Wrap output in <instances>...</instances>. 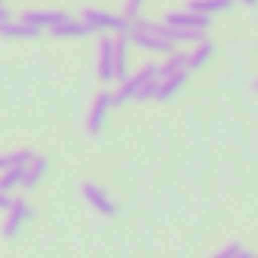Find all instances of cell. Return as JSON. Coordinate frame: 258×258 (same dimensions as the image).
Instances as JSON below:
<instances>
[{
  "label": "cell",
  "mask_w": 258,
  "mask_h": 258,
  "mask_svg": "<svg viewBox=\"0 0 258 258\" xmlns=\"http://www.w3.org/2000/svg\"><path fill=\"white\" fill-rule=\"evenodd\" d=\"M45 174H48V159L36 153L33 162L24 168V183H21V189H36V186L45 180Z\"/></svg>",
  "instance_id": "11"
},
{
  "label": "cell",
  "mask_w": 258,
  "mask_h": 258,
  "mask_svg": "<svg viewBox=\"0 0 258 258\" xmlns=\"http://www.w3.org/2000/svg\"><path fill=\"white\" fill-rule=\"evenodd\" d=\"M0 6H3V0H0Z\"/></svg>",
  "instance_id": "29"
},
{
  "label": "cell",
  "mask_w": 258,
  "mask_h": 258,
  "mask_svg": "<svg viewBox=\"0 0 258 258\" xmlns=\"http://www.w3.org/2000/svg\"><path fill=\"white\" fill-rule=\"evenodd\" d=\"M144 3H147V0H126V9H123V15H126L129 21L141 18V9H144Z\"/></svg>",
  "instance_id": "21"
},
{
  "label": "cell",
  "mask_w": 258,
  "mask_h": 258,
  "mask_svg": "<svg viewBox=\"0 0 258 258\" xmlns=\"http://www.w3.org/2000/svg\"><path fill=\"white\" fill-rule=\"evenodd\" d=\"M96 72H99V81H114V36H102L99 39V54H96Z\"/></svg>",
  "instance_id": "8"
},
{
  "label": "cell",
  "mask_w": 258,
  "mask_h": 258,
  "mask_svg": "<svg viewBox=\"0 0 258 258\" xmlns=\"http://www.w3.org/2000/svg\"><path fill=\"white\" fill-rule=\"evenodd\" d=\"M0 21H9V9L6 6H0Z\"/></svg>",
  "instance_id": "25"
},
{
  "label": "cell",
  "mask_w": 258,
  "mask_h": 258,
  "mask_svg": "<svg viewBox=\"0 0 258 258\" xmlns=\"http://www.w3.org/2000/svg\"><path fill=\"white\" fill-rule=\"evenodd\" d=\"M213 57H216V45H213L210 39L198 42V45H195V51H189V72H195V69H204V66L210 63Z\"/></svg>",
  "instance_id": "17"
},
{
  "label": "cell",
  "mask_w": 258,
  "mask_h": 258,
  "mask_svg": "<svg viewBox=\"0 0 258 258\" xmlns=\"http://www.w3.org/2000/svg\"><path fill=\"white\" fill-rule=\"evenodd\" d=\"M156 90H159V81H147V84H141V87H138V96H135V102L156 99Z\"/></svg>",
  "instance_id": "20"
},
{
  "label": "cell",
  "mask_w": 258,
  "mask_h": 258,
  "mask_svg": "<svg viewBox=\"0 0 258 258\" xmlns=\"http://www.w3.org/2000/svg\"><path fill=\"white\" fill-rule=\"evenodd\" d=\"M234 6V0H186V6L183 9H189V12H201V15H216V12H228Z\"/></svg>",
  "instance_id": "15"
},
{
  "label": "cell",
  "mask_w": 258,
  "mask_h": 258,
  "mask_svg": "<svg viewBox=\"0 0 258 258\" xmlns=\"http://www.w3.org/2000/svg\"><path fill=\"white\" fill-rule=\"evenodd\" d=\"M48 33H51L54 39H84V36H93V30H90L84 21H72V18H66L63 24L51 27Z\"/></svg>",
  "instance_id": "12"
},
{
  "label": "cell",
  "mask_w": 258,
  "mask_h": 258,
  "mask_svg": "<svg viewBox=\"0 0 258 258\" xmlns=\"http://www.w3.org/2000/svg\"><path fill=\"white\" fill-rule=\"evenodd\" d=\"M240 252H243V246H240V243H228L225 249H219L216 255H210V258H237Z\"/></svg>",
  "instance_id": "22"
},
{
  "label": "cell",
  "mask_w": 258,
  "mask_h": 258,
  "mask_svg": "<svg viewBox=\"0 0 258 258\" xmlns=\"http://www.w3.org/2000/svg\"><path fill=\"white\" fill-rule=\"evenodd\" d=\"M0 36L3 39H39L42 30H36L24 21H0Z\"/></svg>",
  "instance_id": "13"
},
{
  "label": "cell",
  "mask_w": 258,
  "mask_h": 258,
  "mask_svg": "<svg viewBox=\"0 0 258 258\" xmlns=\"http://www.w3.org/2000/svg\"><path fill=\"white\" fill-rule=\"evenodd\" d=\"M66 15L63 9H27L24 15H21V21L24 24H30V27H36V30H51V27H57V24H63Z\"/></svg>",
  "instance_id": "7"
},
{
  "label": "cell",
  "mask_w": 258,
  "mask_h": 258,
  "mask_svg": "<svg viewBox=\"0 0 258 258\" xmlns=\"http://www.w3.org/2000/svg\"><path fill=\"white\" fill-rule=\"evenodd\" d=\"M81 195H84V201H87L99 216H105V219H114V216L120 213L117 201L105 192L102 186H96V183H84V186H81Z\"/></svg>",
  "instance_id": "3"
},
{
  "label": "cell",
  "mask_w": 258,
  "mask_h": 258,
  "mask_svg": "<svg viewBox=\"0 0 258 258\" xmlns=\"http://www.w3.org/2000/svg\"><path fill=\"white\" fill-rule=\"evenodd\" d=\"M186 81H189V69H183V72H177V75H168V78H159V90H156V99H174L183 87H186Z\"/></svg>",
  "instance_id": "10"
},
{
  "label": "cell",
  "mask_w": 258,
  "mask_h": 258,
  "mask_svg": "<svg viewBox=\"0 0 258 258\" xmlns=\"http://www.w3.org/2000/svg\"><path fill=\"white\" fill-rule=\"evenodd\" d=\"M207 39V30H186V27H171V42L174 45H198Z\"/></svg>",
  "instance_id": "19"
},
{
  "label": "cell",
  "mask_w": 258,
  "mask_h": 258,
  "mask_svg": "<svg viewBox=\"0 0 258 258\" xmlns=\"http://www.w3.org/2000/svg\"><path fill=\"white\" fill-rule=\"evenodd\" d=\"M165 24L168 27H186V30H207L213 27V18L210 15H201V12H189V9H174L165 15Z\"/></svg>",
  "instance_id": "5"
},
{
  "label": "cell",
  "mask_w": 258,
  "mask_h": 258,
  "mask_svg": "<svg viewBox=\"0 0 258 258\" xmlns=\"http://www.w3.org/2000/svg\"><path fill=\"white\" fill-rule=\"evenodd\" d=\"M33 219V210L27 204V198H12V207L6 210V222H3V237H18V231Z\"/></svg>",
  "instance_id": "4"
},
{
  "label": "cell",
  "mask_w": 258,
  "mask_h": 258,
  "mask_svg": "<svg viewBox=\"0 0 258 258\" xmlns=\"http://www.w3.org/2000/svg\"><path fill=\"white\" fill-rule=\"evenodd\" d=\"M138 87H141L138 75H135V72H132V75H126V78L120 81L117 93H111V99H114V108H120V105H126V102H132V99L138 96Z\"/></svg>",
  "instance_id": "16"
},
{
  "label": "cell",
  "mask_w": 258,
  "mask_h": 258,
  "mask_svg": "<svg viewBox=\"0 0 258 258\" xmlns=\"http://www.w3.org/2000/svg\"><path fill=\"white\" fill-rule=\"evenodd\" d=\"M111 108H114V99H111V93L108 90H99L96 96H93V102H90V111H87V120H84V129H87V135H102V129L108 123V114H111Z\"/></svg>",
  "instance_id": "2"
},
{
  "label": "cell",
  "mask_w": 258,
  "mask_h": 258,
  "mask_svg": "<svg viewBox=\"0 0 258 258\" xmlns=\"http://www.w3.org/2000/svg\"><path fill=\"white\" fill-rule=\"evenodd\" d=\"M237 258H255V255H252L249 249H243V252H240V255H237Z\"/></svg>",
  "instance_id": "27"
},
{
  "label": "cell",
  "mask_w": 258,
  "mask_h": 258,
  "mask_svg": "<svg viewBox=\"0 0 258 258\" xmlns=\"http://www.w3.org/2000/svg\"><path fill=\"white\" fill-rule=\"evenodd\" d=\"M129 45H132L129 33H117V39H114V81H123L129 75Z\"/></svg>",
  "instance_id": "9"
},
{
  "label": "cell",
  "mask_w": 258,
  "mask_h": 258,
  "mask_svg": "<svg viewBox=\"0 0 258 258\" xmlns=\"http://www.w3.org/2000/svg\"><path fill=\"white\" fill-rule=\"evenodd\" d=\"M9 207H12V195L0 192V210H9Z\"/></svg>",
  "instance_id": "24"
},
{
  "label": "cell",
  "mask_w": 258,
  "mask_h": 258,
  "mask_svg": "<svg viewBox=\"0 0 258 258\" xmlns=\"http://www.w3.org/2000/svg\"><path fill=\"white\" fill-rule=\"evenodd\" d=\"M183 69H189V51L174 48V51H171V54H165V60L159 63V78L177 75V72H183Z\"/></svg>",
  "instance_id": "14"
},
{
  "label": "cell",
  "mask_w": 258,
  "mask_h": 258,
  "mask_svg": "<svg viewBox=\"0 0 258 258\" xmlns=\"http://www.w3.org/2000/svg\"><path fill=\"white\" fill-rule=\"evenodd\" d=\"M255 258H258V255H255Z\"/></svg>",
  "instance_id": "30"
},
{
  "label": "cell",
  "mask_w": 258,
  "mask_h": 258,
  "mask_svg": "<svg viewBox=\"0 0 258 258\" xmlns=\"http://www.w3.org/2000/svg\"><path fill=\"white\" fill-rule=\"evenodd\" d=\"M129 39H132V45H138L141 51H150V54H171L177 48L171 39H162L150 30H129Z\"/></svg>",
  "instance_id": "6"
},
{
  "label": "cell",
  "mask_w": 258,
  "mask_h": 258,
  "mask_svg": "<svg viewBox=\"0 0 258 258\" xmlns=\"http://www.w3.org/2000/svg\"><path fill=\"white\" fill-rule=\"evenodd\" d=\"M252 90H255V93H258V78H255V84H252Z\"/></svg>",
  "instance_id": "28"
},
{
  "label": "cell",
  "mask_w": 258,
  "mask_h": 258,
  "mask_svg": "<svg viewBox=\"0 0 258 258\" xmlns=\"http://www.w3.org/2000/svg\"><path fill=\"white\" fill-rule=\"evenodd\" d=\"M21 183H24V165H12L0 171V192L12 195L15 189H21Z\"/></svg>",
  "instance_id": "18"
},
{
  "label": "cell",
  "mask_w": 258,
  "mask_h": 258,
  "mask_svg": "<svg viewBox=\"0 0 258 258\" xmlns=\"http://www.w3.org/2000/svg\"><path fill=\"white\" fill-rule=\"evenodd\" d=\"M93 33H129V21L123 12H108V9H84V18H81Z\"/></svg>",
  "instance_id": "1"
},
{
  "label": "cell",
  "mask_w": 258,
  "mask_h": 258,
  "mask_svg": "<svg viewBox=\"0 0 258 258\" xmlns=\"http://www.w3.org/2000/svg\"><path fill=\"white\" fill-rule=\"evenodd\" d=\"M6 168H12V153H3L0 156V171H6Z\"/></svg>",
  "instance_id": "23"
},
{
  "label": "cell",
  "mask_w": 258,
  "mask_h": 258,
  "mask_svg": "<svg viewBox=\"0 0 258 258\" xmlns=\"http://www.w3.org/2000/svg\"><path fill=\"white\" fill-rule=\"evenodd\" d=\"M234 3H243V6H258V0H234Z\"/></svg>",
  "instance_id": "26"
}]
</instances>
